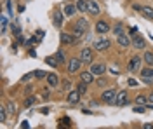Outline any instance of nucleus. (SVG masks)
Instances as JSON below:
<instances>
[{"instance_id":"nucleus-1","label":"nucleus","mask_w":153,"mask_h":129,"mask_svg":"<svg viewBox=\"0 0 153 129\" xmlns=\"http://www.w3.org/2000/svg\"><path fill=\"white\" fill-rule=\"evenodd\" d=\"M87 28H89V23H87V19L80 18V19H76V23L73 25V35H75L78 40H80L84 35H85Z\"/></svg>"},{"instance_id":"nucleus-2","label":"nucleus","mask_w":153,"mask_h":129,"mask_svg":"<svg viewBox=\"0 0 153 129\" xmlns=\"http://www.w3.org/2000/svg\"><path fill=\"white\" fill-rule=\"evenodd\" d=\"M111 47V42H110V39H96L94 42H92V49L97 51V52H103V51H108Z\"/></svg>"},{"instance_id":"nucleus-3","label":"nucleus","mask_w":153,"mask_h":129,"mask_svg":"<svg viewBox=\"0 0 153 129\" xmlns=\"http://www.w3.org/2000/svg\"><path fill=\"white\" fill-rule=\"evenodd\" d=\"M117 91L113 89V87H110V89L103 91V94H101V99L105 101L106 105H111V103H117Z\"/></svg>"},{"instance_id":"nucleus-4","label":"nucleus","mask_w":153,"mask_h":129,"mask_svg":"<svg viewBox=\"0 0 153 129\" xmlns=\"http://www.w3.org/2000/svg\"><path fill=\"white\" fill-rule=\"evenodd\" d=\"M66 65H68L66 68H68V72H70V73H76V72H80V68H82V65H84V63H82V60H80V58H71Z\"/></svg>"},{"instance_id":"nucleus-5","label":"nucleus","mask_w":153,"mask_h":129,"mask_svg":"<svg viewBox=\"0 0 153 129\" xmlns=\"http://www.w3.org/2000/svg\"><path fill=\"white\" fill-rule=\"evenodd\" d=\"M78 58L82 60L84 65H91V63H92V58H94V52H92V49L85 47V49L80 51V56H78Z\"/></svg>"},{"instance_id":"nucleus-6","label":"nucleus","mask_w":153,"mask_h":129,"mask_svg":"<svg viewBox=\"0 0 153 129\" xmlns=\"http://www.w3.org/2000/svg\"><path fill=\"white\" fill-rule=\"evenodd\" d=\"M76 42H78V39L73 33H61V44L63 45H73Z\"/></svg>"},{"instance_id":"nucleus-7","label":"nucleus","mask_w":153,"mask_h":129,"mask_svg":"<svg viewBox=\"0 0 153 129\" xmlns=\"http://www.w3.org/2000/svg\"><path fill=\"white\" fill-rule=\"evenodd\" d=\"M139 68H141V58L136 54V56H132L131 61H129V72H137Z\"/></svg>"},{"instance_id":"nucleus-8","label":"nucleus","mask_w":153,"mask_h":129,"mask_svg":"<svg viewBox=\"0 0 153 129\" xmlns=\"http://www.w3.org/2000/svg\"><path fill=\"white\" fill-rule=\"evenodd\" d=\"M76 10H78L76 9V4H65V5H63V14H65L66 18H71Z\"/></svg>"},{"instance_id":"nucleus-9","label":"nucleus","mask_w":153,"mask_h":129,"mask_svg":"<svg viewBox=\"0 0 153 129\" xmlns=\"http://www.w3.org/2000/svg\"><path fill=\"white\" fill-rule=\"evenodd\" d=\"M110 31V25L106 23V21H97L96 23V33H101V35H105Z\"/></svg>"},{"instance_id":"nucleus-10","label":"nucleus","mask_w":153,"mask_h":129,"mask_svg":"<svg viewBox=\"0 0 153 129\" xmlns=\"http://www.w3.org/2000/svg\"><path fill=\"white\" fill-rule=\"evenodd\" d=\"M91 72H92L94 75H105L106 66L103 65V63H92V66H91Z\"/></svg>"},{"instance_id":"nucleus-11","label":"nucleus","mask_w":153,"mask_h":129,"mask_svg":"<svg viewBox=\"0 0 153 129\" xmlns=\"http://www.w3.org/2000/svg\"><path fill=\"white\" fill-rule=\"evenodd\" d=\"M80 96H82V94L78 92V89L70 91V92H68V103H70V105H76V103L80 101Z\"/></svg>"},{"instance_id":"nucleus-12","label":"nucleus","mask_w":153,"mask_h":129,"mask_svg":"<svg viewBox=\"0 0 153 129\" xmlns=\"http://www.w3.org/2000/svg\"><path fill=\"white\" fill-rule=\"evenodd\" d=\"M89 2V9H87V12H91L92 16H97L99 12H101V9H99V4L96 2V0H87Z\"/></svg>"},{"instance_id":"nucleus-13","label":"nucleus","mask_w":153,"mask_h":129,"mask_svg":"<svg viewBox=\"0 0 153 129\" xmlns=\"http://www.w3.org/2000/svg\"><path fill=\"white\" fill-rule=\"evenodd\" d=\"M80 80H82V82H85L87 86H89V84H92V82H94V73H92L91 70H89V72H82V73H80Z\"/></svg>"},{"instance_id":"nucleus-14","label":"nucleus","mask_w":153,"mask_h":129,"mask_svg":"<svg viewBox=\"0 0 153 129\" xmlns=\"http://www.w3.org/2000/svg\"><path fill=\"white\" fill-rule=\"evenodd\" d=\"M127 103H129V99H127V91H118V94H117V105L124 107Z\"/></svg>"},{"instance_id":"nucleus-15","label":"nucleus","mask_w":153,"mask_h":129,"mask_svg":"<svg viewBox=\"0 0 153 129\" xmlns=\"http://www.w3.org/2000/svg\"><path fill=\"white\" fill-rule=\"evenodd\" d=\"M117 42H118V45H120V47H129V45L132 44V40L129 39L127 35H124V33L117 37Z\"/></svg>"},{"instance_id":"nucleus-16","label":"nucleus","mask_w":153,"mask_h":129,"mask_svg":"<svg viewBox=\"0 0 153 129\" xmlns=\"http://www.w3.org/2000/svg\"><path fill=\"white\" fill-rule=\"evenodd\" d=\"M132 45L136 47V49H141V51L146 49V42H144V39H141V37H134L132 39Z\"/></svg>"},{"instance_id":"nucleus-17","label":"nucleus","mask_w":153,"mask_h":129,"mask_svg":"<svg viewBox=\"0 0 153 129\" xmlns=\"http://www.w3.org/2000/svg\"><path fill=\"white\" fill-rule=\"evenodd\" d=\"M47 82L51 87H56V86H59V77H57L56 73H49L47 75Z\"/></svg>"},{"instance_id":"nucleus-18","label":"nucleus","mask_w":153,"mask_h":129,"mask_svg":"<svg viewBox=\"0 0 153 129\" xmlns=\"http://www.w3.org/2000/svg\"><path fill=\"white\" fill-rule=\"evenodd\" d=\"M54 25L57 28L63 26V14H61V10H54Z\"/></svg>"},{"instance_id":"nucleus-19","label":"nucleus","mask_w":153,"mask_h":129,"mask_svg":"<svg viewBox=\"0 0 153 129\" xmlns=\"http://www.w3.org/2000/svg\"><path fill=\"white\" fill-rule=\"evenodd\" d=\"M141 77L143 79H153V66H146L141 70Z\"/></svg>"},{"instance_id":"nucleus-20","label":"nucleus","mask_w":153,"mask_h":129,"mask_svg":"<svg viewBox=\"0 0 153 129\" xmlns=\"http://www.w3.org/2000/svg\"><path fill=\"white\" fill-rule=\"evenodd\" d=\"M76 9L80 10V12H87V9H89V2H87V0H78V2H76Z\"/></svg>"},{"instance_id":"nucleus-21","label":"nucleus","mask_w":153,"mask_h":129,"mask_svg":"<svg viewBox=\"0 0 153 129\" xmlns=\"http://www.w3.org/2000/svg\"><path fill=\"white\" fill-rule=\"evenodd\" d=\"M141 14H143L146 19H153V7H143L141 9Z\"/></svg>"},{"instance_id":"nucleus-22","label":"nucleus","mask_w":153,"mask_h":129,"mask_svg":"<svg viewBox=\"0 0 153 129\" xmlns=\"http://www.w3.org/2000/svg\"><path fill=\"white\" fill-rule=\"evenodd\" d=\"M144 63H146L148 66H153V52L152 51H146V52H144Z\"/></svg>"},{"instance_id":"nucleus-23","label":"nucleus","mask_w":153,"mask_h":129,"mask_svg":"<svg viewBox=\"0 0 153 129\" xmlns=\"http://www.w3.org/2000/svg\"><path fill=\"white\" fill-rule=\"evenodd\" d=\"M56 60L59 61V65H66V63H68L66 58H65V52H63V51H57V52H56Z\"/></svg>"},{"instance_id":"nucleus-24","label":"nucleus","mask_w":153,"mask_h":129,"mask_svg":"<svg viewBox=\"0 0 153 129\" xmlns=\"http://www.w3.org/2000/svg\"><path fill=\"white\" fill-rule=\"evenodd\" d=\"M7 113H9V112H7L5 107L0 108V122H5V120H7Z\"/></svg>"},{"instance_id":"nucleus-25","label":"nucleus","mask_w":153,"mask_h":129,"mask_svg":"<svg viewBox=\"0 0 153 129\" xmlns=\"http://www.w3.org/2000/svg\"><path fill=\"white\" fill-rule=\"evenodd\" d=\"M76 89H78V92H80V94H85V92H87V84L80 80V84H78V87H76Z\"/></svg>"},{"instance_id":"nucleus-26","label":"nucleus","mask_w":153,"mask_h":129,"mask_svg":"<svg viewBox=\"0 0 153 129\" xmlns=\"http://www.w3.org/2000/svg\"><path fill=\"white\" fill-rule=\"evenodd\" d=\"M5 108H7V112H9V115H14V113H16V105H14L12 101L7 103V107H5Z\"/></svg>"},{"instance_id":"nucleus-27","label":"nucleus","mask_w":153,"mask_h":129,"mask_svg":"<svg viewBox=\"0 0 153 129\" xmlns=\"http://www.w3.org/2000/svg\"><path fill=\"white\" fill-rule=\"evenodd\" d=\"M136 105H144V107H146V105H148V103H146V98H144V96H137V98H136Z\"/></svg>"},{"instance_id":"nucleus-28","label":"nucleus","mask_w":153,"mask_h":129,"mask_svg":"<svg viewBox=\"0 0 153 129\" xmlns=\"http://www.w3.org/2000/svg\"><path fill=\"white\" fill-rule=\"evenodd\" d=\"M35 77H37V79H47V73L38 70V72H35Z\"/></svg>"},{"instance_id":"nucleus-29","label":"nucleus","mask_w":153,"mask_h":129,"mask_svg":"<svg viewBox=\"0 0 153 129\" xmlns=\"http://www.w3.org/2000/svg\"><path fill=\"white\" fill-rule=\"evenodd\" d=\"M45 61H47L49 65H52V66H57V65H59V61H57V60H54V58H47Z\"/></svg>"},{"instance_id":"nucleus-30","label":"nucleus","mask_w":153,"mask_h":129,"mask_svg":"<svg viewBox=\"0 0 153 129\" xmlns=\"http://www.w3.org/2000/svg\"><path fill=\"white\" fill-rule=\"evenodd\" d=\"M115 33H117V37L124 33V30H122V25H117V26H115Z\"/></svg>"},{"instance_id":"nucleus-31","label":"nucleus","mask_w":153,"mask_h":129,"mask_svg":"<svg viewBox=\"0 0 153 129\" xmlns=\"http://www.w3.org/2000/svg\"><path fill=\"white\" fill-rule=\"evenodd\" d=\"M97 86H106V79H105V77H101V75H99V79H97Z\"/></svg>"},{"instance_id":"nucleus-32","label":"nucleus","mask_w":153,"mask_h":129,"mask_svg":"<svg viewBox=\"0 0 153 129\" xmlns=\"http://www.w3.org/2000/svg\"><path fill=\"white\" fill-rule=\"evenodd\" d=\"M31 77H35V72H33V73H28V75H25V77H23V82H28Z\"/></svg>"},{"instance_id":"nucleus-33","label":"nucleus","mask_w":153,"mask_h":129,"mask_svg":"<svg viewBox=\"0 0 153 129\" xmlns=\"http://www.w3.org/2000/svg\"><path fill=\"white\" fill-rule=\"evenodd\" d=\"M5 28H7V19L2 18V31H5Z\"/></svg>"},{"instance_id":"nucleus-34","label":"nucleus","mask_w":153,"mask_h":129,"mask_svg":"<svg viewBox=\"0 0 153 129\" xmlns=\"http://www.w3.org/2000/svg\"><path fill=\"white\" fill-rule=\"evenodd\" d=\"M63 87H65V89H70V87H71V82H70V80H66V82L63 84Z\"/></svg>"},{"instance_id":"nucleus-35","label":"nucleus","mask_w":153,"mask_h":129,"mask_svg":"<svg viewBox=\"0 0 153 129\" xmlns=\"http://www.w3.org/2000/svg\"><path fill=\"white\" fill-rule=\"evenodd\" d=\"M129 86H132L134 87V86H137V82H136L134 79H129Z\"/></svg>"},{"instance_id":"nucleus-36","label":"nucleus","mask_w":153,"mask_h":129,"mask_svg":"<svg viewBox=\"0 0 153 129\" xmlns=\"http://www.w3.org/2000/svg\"><path fill=\"white\" fill-rule=\"evenodd\" d=\"M31 103H33V98H28L26 101H25V105H31Z\"/></svg>"},{"instance_id":"nucleus-37","label":"nucleus","mask_w":153,"mask_h":129,"mask_svg":"<svg viewBox=\"0 0 153 129\" xmlns=\"http://www.w3.org/2000/svg\"><path fill=\"white\" fill-rule=\"evenodd\" d=\"M150 101H152V103H153V94H152V96H150Z\"/></svg>"}]
</instances>
